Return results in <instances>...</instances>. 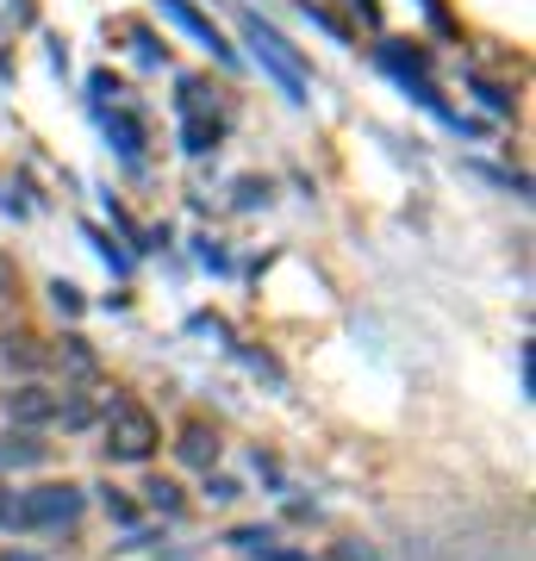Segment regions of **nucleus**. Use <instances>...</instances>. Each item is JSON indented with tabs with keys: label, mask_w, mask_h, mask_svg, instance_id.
<instances>
[{
	"label": "nucleus",
	"mask_w": 536,
	"mask_h": 561,
	"mask_svg": "<svg viewBox=\"0 0 536 561\" xmlns=\"http://www.w3.org/2000/svg\"><path fill=\"white\" fill-rule=\"evenodd\" d=\"M50 300H57V312H69V319L81 312V294L69 287V280H50Z\"/></svg>",
	"instance_id": "13"
},
{
	"label": "nucleus",
	"mask_w": 536,
	"mask_h": 561,
	"mask_svg": "<svg viewBox=\"0 0 536 561\" xmlns=\"http://www.w3.org/2000/svg\"><path fill=\"white\" fill-rule=\"evenodd\" d=\"M7 561H38V556H7Z\"/></svg>",
	"instance_id": "14"
},
{
	"label": "nucleus",
	"mask_w": 536,
	"mask_h": 561,
	"mask_svg": "<svg viewBox=\"0 0 536 561\" xmlns=\"http://www.w3.org/2000/svg\"><path fill=\"white\" fill-rule=\"evenodd\" d=\"M157 443H162V431L138 400H119L113 412H106V456L113 461H150Z\"/></svg>",
	"instance_id": "2"
},
{
	"label": "nucleus",
	"mask_w": 536,
	"mask_h": 561,
	"mask_svg": "<svg viewBox=\"0 0 536 561\" xmlns=\"http://www.w3.org/2000/svg\"><path fill=\"white\" fill-rule=\"evenodd\" d=\"M387 69H394L406 88H412L418 101L431 106V113H443V101H437V88H431V76H424V57H406V50H387Z\"/></svg>",
	"instance_id": "5"
},
{
	"label": "nucleus",
	"mask_w": 536,
	"mask_h": 561,
	"mask_svg": "<svg viewBox=\"0 0 536 561\" xmlns=\"http://www.w3.org/2000/svg\"><path fill=\"white\" fill-rule=\"evenodd\" d=\"M81 518V486H32L20 500H0V524L7 530H50V524H76Z\"/></svg>",
	"instance_id": "1"
},
{
	"label": "nucleus",
	"mask_w": 536,
	"mask_h": 561,
	"mask_svg": "<svg viewBox=\"0 0 536 561\" xmlns=\"http://www.w3.org/2000/svg\"><path fill=\"white\" fill-rule=\"evenodd\" d=\"M7 362H13V368H38L44 350H32V337H7Z\"/></svg>",
	"instance_id": "12"
},
{
	"label": "nucleus",
	"mask_w": 536,
	"mask_h": 561,
	"mask_svg": "<svg viewBox=\"0 0 536 561\" xmlns=\"http://www.w3.org/2000/svg\"><path fill=\"white\" fill-rule=\"evenodd\" d=\"M0 461L32 468V461H44V443H38V437H7V443H0Z\"/></svg>",
	"instance_id": "9"
},
{
	"label": "nucleus",
	"mask_w": 536,
	"mask_h": 561,
	"mask_svg": "<svg viewBox=\"0 0 536 561\" xmlns=\"http://www.w3.org/2000/svg\"><path fill=\"white\" fill-rule=\"evenodd\" d=\"M243 44H256L262 69H269V76L281 81V94H287V101H306V69H299L294 44L281 38L275 25H262L256 13H243Z\"/></svg>",
	"instance_id": "3"
},
{
	"label": "nucleus",
	"mask_w": 536,
	"mask_h": 561,
	"mask_svg": "<svg viewBox=\"0 0 536 561\" xmlns=\"http://www.w3.org/2000/svg\"><path fill=\"white\" fill-rule=\"evenodd\" d=\"M106 138H113V150H119L125 162L144 157V125H138V113H106Z\"/></svg>",
	"instance_id": "7"
},
{
	"label": "nucleus",
	"mask_w": 536,
	"mask_h": 561,
	"mask_svg": "<svg viewBox=\"0 0 536 561\" xmlns=\"http://www.w3.org/2000/svg\"><path fill=\"white\" fill-rule=\"evenodd\" d=\"M175 449H181V461H194V468H213V461H219V437H213L206 424H187Z\"/></svg>",
	"instance_id": "8"
},
{
	"label": "nucleus",
	"mask_w": 536,
	"mask_h": 561,
	"mask_svg": "<svg viewBox=\"0 0 536 561\" xmlns=\"http://www.w3.org/2000/svg\"><path fill=\"white\" fill-rule=\"evenodd\" d=\"M144 500L157 505V512H181V486L175 481H150L144 486Z\"/></svg>",
	"instance_id": "11"
},
{
	"label": "nucleus",
	"mask_w": 536,
	"mask_h": 561,
	"mask_svg": "<svg viewBox=\"0 0 536 561\" xmlns=\"http://www.w3.org/2000/svg\"><path fill=\"white\" fill-rule=\"evenodd\" d=\"M157 7H162V20H175L181 32H187V38H194V44H206V50H213L219 62H238V50H231V44L219 38V25L206 20V13H199L194 0H157Z\"/></svg>",
	"instance_id": "4"
},
{
	"label": "nucleus",
	"mask_w": 536,
	"mask_h": 561,
	"mask_svg": "<svg viewBox=\"0 0 536 561\" xmlns=\"http://www.w3.org/2000/svg\"><path fill=\"white\" fill-rule=\"evenodd\" d=\"M181 138H187V150H194V157H206V150L219 144V119H187V125H181Z\"/></svg>",
	"instance_id": "10"
},
{
	"label": "nucleus",
	"mask_w": 536,
	"mask_h": 561,
	"mask_svg": "<svg viewBox=\"0 0 536 561\" xmlns=\"http://www.w3.org/2000/svg\"><path fill=\"white\" fill-rule=\"evenodd\" d=\"M7 412H13V419H20V424H50V419H57V412H62V405L50 400L44 387H20V393L7 400Z\"/></svg>",
	"instance_id": "6"
}]
</instances>
